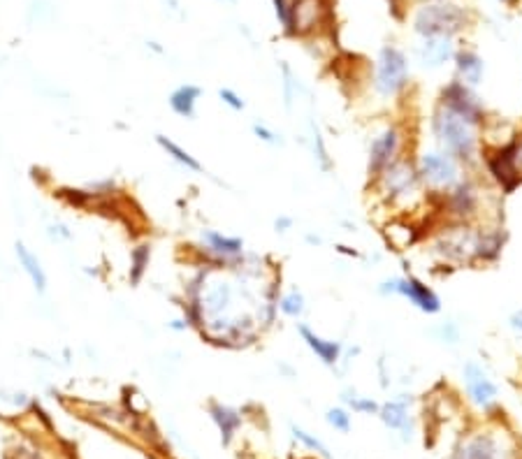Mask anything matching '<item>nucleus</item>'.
Returning a JSON list of instances; mask_svg holds the SVG:
<instances>
[{"mask_svg":"<svg viewBox=\"0 0 522 459\" xmlns=\"http://www.w3.org/2000/svg\"><path fill=\"white\" fill-rule=\"evenodd\" d=\"M430 133L434 137L436 148L451 153L464 170L481 165V128L473 126L471 121L462 118L460 114L436 102L430 116Z\"/></svg>","mask_w":522,"mask_h":459,"instance_id":"obj_1","label":"nucleus"},{"mask_svg":"<svg viewBox=\"0 0 522 459\" xmlns=\"http://www.w3.org/2000/svg\"><path fill=\"white\" fill-rule=\"evenodd\" d=\"M453 459H522V443L506 425L488 423L460 438Z\"/></svg>","mask_w":522,"mask_h":459,"instance_id":"obj_2","label":"nucleus"},{"mask_svg":"<svg viewBox=\"0 0 522 459\" xmlns=\"http://www.w3.org/2000/svg\"><path fill=\"white\" fill-rule=\"evenodd\" d=\"M374 191L378 198L390 207H413L416 200H421L423 195V181L418 174V165L411 156L397 158L393 165H388L374 181Z\"/></svg>","mask_w":522,"mask_h":459,"instance_id":"obj_3","label":"nucleus"},{"mask_svg":"<svg viewBox=\"0 0 522 459\" xmlns=\"http://www.w3.org/2000/svg\"><path fill=\"white\" fill-rule=\"evenodd\" d=\"M476 237H478L476 223L446 221V226L434 234L432 253L443 265H451L453 269L471 267L476 265Z\"/></svg>","mask_w":522,"mask_h":459,"instance_id":"obj_4","label":"nucleus"},{"mask_svg":"<svg viewBox=\"0 0 522 459\" xmlns=\"http://www.w3.org/2000/svg\"><path fill=\"white\" fill-rule=\"evenodd\" d=\"M481 167H486L488 176L499 186L501 193H513L522 183V133H513L499 146L483 148Z\"/></svg>","mask_w":522,"mask_h":459,"instance_id":"obj_5","label":"nucleus"},{"mask_svg":"<svg viewBox=\"0 0 522 459\" xmlns=\"http://www.w3.org/2000/svg\"><path fill=\"white\" fill-rule=\"evenodd\" d=\"M469 24V12L448 0H432L416 9L413 31L421 37H453Z\"/></svg>","mask_w":522,"mask_h":459,"instance_id":"obj_6","label":"nucleus"},{"mask_svg":"<svg viewBox=\"0 0 522 459\" xmlns=\"http://www.w3.org/2000/svg\"><path fill=\"white\" fill-rule=\"evenodd\" d=\"M416 165L423 188L430 198H441L443 193L455 188L464 176V167L451 153L441 151V148H427V151L418 156Z\"/></svg>","mask_w":522,"mask_h":459,"instance_id":"obj_7","label":"nucleus"},{"mask_svg":"<svg viewBox=\"0 0 522 459\" xmlns=\"http://www.w3.org/2000/svg\"><path fill=\"white\" fill-rule=\"evenodd\" d=\"M374 91L381 98H399L408 86V61L397 46H383L374 65Z\"/></svg>","mask_w":522,"mask_h":459,"instance_id":"obj_8","label":"nucleus"},{"mask_svg":"<svg viewBox=\"0 0 522 459\" xmlns=\"http://www.w3.org/2000/svg\"><path fill=\"white\" fill-rule=\"evenodd\" d=\"M439 200V211H443L446 221L455 223H476L481 218V207H483V193L481 186L473 176H462V181L451 188L448 193H443Z\"/></svg>","mask_w":522,"mask_h":459,"instance_id":"obj_9","label":"nucleus"},{"mask_svg":"<svg viewBox=\"0 0 522 459\" xmlns=\"http://www.w3.org/2000/svg\"><path fill=\"white\" fill-rule=\"evenodd\" d=\"M404 148H406V133H404V128L397 126V123L386 126L381 133H376L374 137H371L369 151H367L369 181H374L388 165H393L397 158H402Z\"/></svg>","mask_w":522,"mask_h":459,"instance_id":"obj_10","label":"nucleus"},{"mask_svg":"<svg viewBox=\"0 0 522 459\" xmlns=\"http://www.w3.org/2000/svg\"><path fill=\"white\" fill-rule=\"evenodd\" d=\"M378 293L383 297H404L418 308V311H423L427 316H436L441 311V297L418 276L388 278L378 286Z\"/></svg>","mask_w":522,"mask_h":459,"instance_id":"obj_11","label":"nucleus"},{"mask_svg":"<svg viewBox=\"0 0 522 459\" xmlns=\"http://www.w3.org/2000/svg\"><path fill=\"white\" fill-rule=\"evenodd\" d=\"M439 105L448 107L451 111L471 121V123L478 128H483V123L488 121V111H486V105H483V100L476 96V91L467 86V84H462L460 79H451L441 89Z\"/></svg>","mask_w":522,"mask_h":459,"instance_id":"obj_12","label":"nucleus"},{"mask_svg":"<svg viewBox=\"0 0 522 459\" xmlns=\"http://www.w3.org/2000/svg\"><path fill=\"white\" fill-rule=\"evenodd\" d=\"M200 248L209 260V267H232L246 256L244 239L235 234H223L219 230H202Z\"/></svg>","mask_w":522,"mask_h":459,"instance_id":"obj_13","label":"nucleus"},{"mask_svg":"<svg viewBox=\"0 0 522 459\" xmlns=\"http://www.w3.org/2000/svg\"><path fill=\"white\" fill-rule=\"evenodd\" d=\"M462 383H464V395H467L469 404H473L478 410H492L497 406L499 388L497 383L490 378L488 369L481 362L469 360L462 367Z\"/></svg>","mask_w":522,"mask_h":459,"instance_id":"obj_14","label":"nucleus"},{"mask_svg":"<svg viewBox=\"0 0 522 459\" xmlns=\"http://www.w3.org/2000/svg\"><path fill=\"white\" fill-rule=\"evenodd\" d=\"M328 0H291L286 31L291 35H311L325 24Z\"/></svg>","mask_w":522,"mask_h":459,"instance_id":"obj_15","label":"nucleus"},{"mask_svg":"<svg viewBox=\"0 0 522 459\" xmlns=\"http://www.w3.org/2000/svg\"><path fill=\"white\" fill-rule=\"evenodd\" d=\"M297 334H300V339L304 341V345L309 348L316 358H318L325 367H337V364L343 360V345L334 339H325L316 330H311L306 323H300L297 325Z\"/></svg>","mask_w":522,"mask_h":459,"instance_id":"obj_16","label":"nucleus"},{"mask_svg":"<svg viewBox=\"0 0 522 459\" xmlns=\"http://www.w3.org/2000/svg\"><path fill=\"white\" fill-rule=\"evenodd\" d=\"M455 44L453 37H423V44L418 49V59H421L423 68L427 70H439L446 63H451L455 59Z\"/></svg>","mask_w":522,"mask_h":459,"instance_id":"obj_17","label":"nucleus"},{"mask_svg":"<svg viewBox=\"0 0 522 459\" xmlns=\"http://www.w3.org/2000/svg\"><path fill=\"white\" fill-rule=\"evenodd\" d=\"M506 243V230L501 226H478L476 237V265L497 262Z\"/></svg>","mask_w":522,"mask_h":459,"instance_id":"obj_18","label":"nucleus"},{"mask_svg":"<svg viewBox=\"0 0 522 459\" xmlns=\"http://www.w3.org/2000/svg\"><path fill=\"white\" fill-rule=\"evenodd\" d=\"M378 418L388 429L399 432L404 438H411L413 418H411V408H408L406 399H390V401H386V404H381Z\"/></svg>","mask_w":522,"mask_h":459,"instance_id":"obj_19","label":"nucleus"},{"mask_svg":"<svg viewBox=\"0 0 522 459\" xmlns=\"http://www.w3.org/2000/svg\"><path fill=\"white\" fill-rule=\"evenodd\" d=\"M455 72H458V77L462 84H467V86L476 89L478 84L483 81V74H486V63H483L481 56L473 51V49H460L455 54Z\"/></svg>","mask_w":522,"mask_h":459,"instance_id":"obj_20","label":"nucleus"},{"mask_svg":"<svg viewBox=\"0 0 522 459\" xmlns=\"http://www.w3.org/2000/svg\"><path fill=\"white\" fill-rule=\"evenodd\" d=\"M16 258H19V265H21V269L26 271V276L31 278V283L35 288V293L37 295H44L46 293V274H44V269H42V262L40 258L35 256V253L26 246L24 241H16Z\"/></svg>","mask_w":522,"mask_h":459,"instance_id":"obj_21","label":"nucleus"},{"mask_svg":"<svg viewBox=\"0 0 522 459\" xmlns=\"http://www.w3.org/2000/svg\"><path fill=\"white\" fill-rule=\"evenodd\" d=\"M202 96V89L195 86V84H181L176 86L167 102H170V109L174 111L176 116L181 118H193L195 116V107H198V100Z\"/></svg>","mask_w":522,"mask_h":459,"instance_id":"obj_22","label":"nucleus"},{"mask_svg":"<svg viewBox=\"0 0 522 459\" xmlns=\"http://www.w3.org/2000/svg\"><path fill=\"white\" fill-rule=\"evenodd\" d=\"M209 415L219 427L223 445H230L232 438H235V434H237V429L241 427V415L235 408L223 406V404H219V401H211L209 404Z\"/></svg>","mask_w":522,"mask_h":459,"instance_id":"obj_23","label":"nucleus"},{"mask_svg":"<svg viewBox=\"0 0 522 459\" xmlns=\"http://www.w3.org/2000/svg\"><path fill=\"white\" fill-rule=\"evenodd\" d=\"M156 144L161 146L163 151H165L167 156H170L174 163H179V165L186 167V170H189V172H204V167H202V163L198 161V158L191 156L184 146L176 144L174 139L165 137V135H156Z\"/></svg>","mask_w":522,"mask_h":459,"instance_id":"obj_24","label":"nucleus"},{"mask_svg":"<svg viewBox=\"0 0 522 459\" xmlns=\"http://www.w3.org/2000/svg\"><path fill=\"white\" fill-rule=\"evenodd\" d=\"M278 311H281L286 318H293V321L302 318V313L306 311V299H304V295L297 288L286 290V293L278 295Z\"/></svg>","mask_w":522,"mask_h":459,"instance_id":"obj_25","label":"nucleus"},{"mask_svg":"<svg viewBox=\"0 0 522 459\" xmlns=\"http://www.w3.org/2000/svg\"><path fill=\"white\" fill-rule=\"evenodd\" d=\"M149 262H151V246L149 243H139L130 253V283L139 286V281L146 274Z\"/></svg>","mask_w":522,"mask_h":459,"instance_id":"obj_26","label":"nucleus"},{"mask_svg":"<svg viewBox=\"0 0 522 459\" xmlns=\"http://www.w3.org/2000/svg\"><path fill=\"white\" fill-rule=\"evenodd\" d=\"M311 151H313V161L316 165L321 167V172H330L334 163H332V156H330V148L325 144V137L321 133V128L311 121Z\"/></svg>","mask_w":522,"mask_h":459,"instance_id":"obj_27","label":"nucleus"},{"mask_svg":"<svg viewBox=\"0 0 522 459\" xmlns=\"http://www.w3.org/2000/svg\"><path fill=\"white\" fill-rule=\"evenodd\" d=\"M343 401H346V404L360 415H378V408H381L378 401H374L371 397H362V395H358V392H353V390L343 392Z\"/></svg>","mask_w":522,"mask_h":459,"instance_id":"obj_28","label":"nucleus"},{"mask_svg":"<svg viewBox=\"0 0 522 459\" xmlns=\"http://www.w3.org/2000/svg\"><path fill=\"white\" fill-rule=\"evenodd\" d=\"M281 77H283V105H286V109H293V102H295V98H297V93H300V81H297V77H295V72L288 68V65L283 63L281 65Z\"/></svg>","mask_w":522,"mask_h":459,"instance_id":"obj_29","label":"nucleus"},{"mask_svg":"<svg viewBox=\"0 0 522 459\" xmlns=\"http://www.w3.org/2000/svg\"><path fill=\"white\" fill-rule=\"evenodd\" d=\"M291 432H293V436H295V441H300L304 448H309V450H313V453H318V455H323V457H328L330 459V453H328V445H325L318 436H313V434H309V432H304L302 427H291Z\"/></svg>","mask_w":522,"mask_h":459,"instance_id":"obj_30","label":"nucleus"},{"mask_svg":"<svg viewBox=\"0 0 522 459\" xmlns=\"http://www.w3.org/2000/svg\"><path fill=\"white\" fill-rule=\"evenodd\" d=\"M325 420H328L330 427H334L341 434H348L351 432V413H348L346 408H341V406L330 408L328 413H325Z\"/></svg>","mask_w":522,"mask_h":459,"instance_id":"obj_31","label":"nucleus"},{"mask_svg":"<svg viewBox=\"0 0 522 459\" xmlns=\"http://www.w3.org/2000/svg\"><path fill=\"white\" fill-rule=\"evenodd\" d=\"M436 334V339H439L441 343H448V345H455L460 341V336H462V330H460V325L455 323V321H446L441 323L439 327L434 330Z\"/></svg>","mask_w":522,"mask_h":459,"instance_id":"obj_32","label":"nucleus"},{"mask_svg":"<svg viewBox=\"0 0 522 459\" xmlns=\"http://www.w3.org/2000/svg\"><path fill=\"white\" fill-rule=\"evenodd\" d=\"M219 98H221L223 105L230 107L232 111H244V107H246L244 98H241L239 93H237V91H232V89H221V91H219Z\"/></svg>","mask_w":522,"mask_h":459,"instance_id":"obj_33","label":"nucleus"},{"mask_svg":"<svg viewBox=\"0 0 522 459\" xmlns=\"http://www.w3.org/2000/svg\"><path fill=\"white\" fill-rule=\"evenodd\" d=\"M251 130H254V135L260 139V142H265V144H281V135L274 133V130L269 128V126L260 123V121H256V123L251 126Z\"/></svg>","mask_w":522,"mask_h":459,"instance_id":"obj_34","label":"nucleus"},{"mask_svg":"<svg viewBox=\"0 0 522 459\" xmlns=\"http://www.w3.org/2000/svg\"><path fill=\"white\" fill-rule=\"evenodd\" d=\"M274 3V12H276V19L281 21V26L286 28L288 24V9H291V0H272Z\"/></svg>","mask_w":522,"mask_h":459,"instance_id":"obj_35","label":"nucleus"},{"mask_svg":"<svg viewBox=\"0 0 522 459\" xmlns=\"http://www.w3.org/2000/svg\"><path fill=\"white\" fill-rule=\"evenodd\" d=\"M293 226H295V218L293 216H286V213H281V216L274 218V230L278 234H286L288 230H293Z\"/></svg>","mask_w":522,"mask_h":459,"instance_id":"obj_36","label":"nucleus"},{"mask_svg":"<svg viewBox=\"0 0 522 459\" xmlns=\"http://www.w3.org/2000/svg\"><path fill=\"white\" fill-rule=\"evenodd\" d=\"M508 323H511V327H513V330L522 336V308H520V311H513V313H511Z\"/></svg>","mask_w":522,"mask_h":459,"instance_id":"obj_37","label":"nucleus"},{"mask_svg":"<svg viewBox=\"0 0 522 459\" xmlns=\"http://www.w3.org/2000/svg\"><path fill=\"white\" fill-rule=\"evenodd\" d=\"M189 323H186V318H179V321H172L170 323V330H174V332H184V330H189Z\"/></svg>","mask_w":522,"mask_h":459,"instance_id":"obj_38","label":"nucleus"},{"mask_svg":"<svg viewBox=\"0 0 522 459\" xmlns=\"http://www.w3.org/2000/svg\"><path fill=\"white\" fill-rule=\"evenodd\" d=\"M306 241H309V243H321V237H313V234H306Z\"/></svg>","mask_w":522,"mask_h":459,"instance_id":"obj_39","label":"nucleus"}]
</instances>
